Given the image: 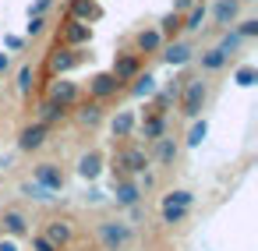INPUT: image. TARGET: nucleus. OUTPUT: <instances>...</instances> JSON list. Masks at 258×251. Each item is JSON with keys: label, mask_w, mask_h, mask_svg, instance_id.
<instances>
[{"label": "nucleus", "mask_w": 258, "mask_h": 251, "mask_svg": "<svg viewBox=\"0 0 258 251\" xmlns=\"http://www.w3.org/2000/svg\"><path fill=\"white\" fill-rule=\"evenodd\" d=\"M205 99H209V85H205L202 78H184V85H180V99H177L180 117H187V120L202 117Z\"/></svg>", "instance_id": "obj_1"}, {"label": "nucleus", "mask_w": 258, "mask_h": 251, "mask_svg": "<svg viewBox=\"0 0 258 251\" xmlns=\"http://www.w3.org/2000/svg\"><path fill=\"white\" fill-rule=\"evenodd\" d=\"M131 237H135V230L124 219H106L96 226V240L103 244V251H124L131 244Z\"/></svg>", "instance_id": "obj_2"}, {"label": "nucleus", "mask_w": 258, "mask_h": 251, "mask_svg": "<svg viewBox=\"0 0 258 251\" xmlns=\"http://www.w3.org/2000/svg\"><path fill=\"white\" fill-rule=\"evenodd\" d=\"M46 99H50V103H57V106H64V110H71V106H78V103H82V85H78V82H71L68 75H60V78H53V82H50Z\"/></svg>", "instance_id": "obj_3"}, {"label": "nucleus", "mask_w": 258, "mask_h": 251, "mask_svg": "<svg viewBox=\"0 0 258 251\" xmlns=\"http://www.w3.org/2000/svg\"><path fill=\"white\" fill-rule=\"evenodd\" d=\"M82 60H85V53H82V50L53 46V50H50V57H46V68H50V75H53V78H60V75H68V71H75Z\"/></svg>", "instance_id": "obj_4"}, {"label": "nucleus", "mask_w": 258, "mask_h": 251, "mask_svg": "<svg viewBox=\"0 0 258 251\" xmlns=\"http://www.w3.org/2000/svg\"><path fill=\"white\" fill-rule=\"evenodd\" d=\"M113 159L127 170V177H138V173H145V170H149V152H145L142 145H120Z\"/></svg>", "instance_id": "obj_5"}, {"label": "nucleus", "mask_w": 258, "mask_h": 251, "mask_svg": "<svg viewBox=\"0 0 258 251\" xmlns=\"http://www.w3.org/2000/svg\"><path fill=\"white\" fill-rule=\"evenodd\" d=\"M89 43H92V25L75 22V18H68V22L60 25V46L82 50V46H89Z\"/></svg>", "instance_id": "obj_6"}, {"label": "nucleus", "mask_w": 258, "mask_h": 251, "mask_svg": "<svg viewBox=\"0 0 258 251\" xmlns=\"http://www.w3.org/2000/svg\"><path fill=\"white\" fill-rule=\"evenodd\" d=\"M110 75H113L120 85H131V82L142 75V57H138V53H113Z\"/></svg>", "instance_id": "obj_7"}, {"label": "nucleus", "mask_w": 258, "mask_h": 251, "mask_svg": "<svg viewBox=\"0 0 258 251\" xmlns=\"http://www.w3.org/2000/svg\"><path fill=\"white\" fill-rule=\"evenodd\" d=\"M46 138H50V128H43L39 120H32V124H25L18 131V152H39L46 145Z\"/></svg>", "instance_id": "obj_8"}, {"label": "nucleus", "mask_w": 258, "mask_h": 251, "mask_svg": "<svg viewBox=\"0 0 258 251\" xmlns=\"http://www.w3.org/2000/svg\"><path fill=\"white\" fill-rule=\"evenodd\" d=\"M124 85L110 75V71H99V75H92L89 78V96H92V103H103V99H110V96H117Z\"/></svg>", "instance_id": "obj_9"}, {"label": "nucleus", "mask_w": 258, "mask_h": 251, "mask_svg": "<svg viewBox=\"0 0 258 251\" xmlns=\"http://www.w3.org/2000/svg\"><path fill=\"white\" fill-rule=\"evenodd\" d=\"M177 156H180V142H177V138H170V135H163L159 142H152L149 163H156V166H173V163H177Z\"/></svg>", "instance_id": "obj_10"}, {"label": "nucleus", "mask_w": 258, "mask_h": 251, "mask_svg": "<svg viewBox=\"0 0 258 251\" xmlns=\"http://www.w3.org/2000/svg\"><path fill=\"white\" fill-rule=\"evenodd\" d=\"M159 57H163L166 68H184V64L195 57V50H191V43H184V39H170V43H163Z\"/></svg>", "instance_id": "obj_11"}, {"label": "nucleus", "mask_w": 258, "mask_h": 251, "mask_svg": "<svg viewBox=\"0 0 258 251\" xmlns=\"http://www.w3.org/2000/svg\"><path fill=\"white\" fill-rule=\"evenodd\" d=\"M32 180L36 184H43L46 191H64V170L57 166V163H39V166H32Z\"/></svg>", "instance_id": "obj_12"}, {"label": "nucleus", "mask_w": 258, "mask_h": 251, "mask_svg": "<svg viewBox=\"0 0 258 251\" xmlns=\"http://www.w3.org/2000/svg\"><path fill=\"white\" fill-rule=\"evenodd\" d=\"M180 85H184V78H173L170 85H159L156 89V96H152V106H156V113H170L173 106H177V99H180Z\"/></svg>", "instance_id": "obj_13"}, {"label": "nucleus", "mask_w": 258, "mask_h": 251, "mask_svg": "<svg viewBox=\"0 0 258 251\" xmlns=\"http://www.w3.org/2000/svg\"><path fill=\"white\" fill-rule=\"evenodd\" d=\"M166 124H170V120H166L163 113H149V117H138V128H135V131L142 135L145 145H152V142H159V138L166 135Z\"/></svg>", "instance_id": "obj_14"}, {"label": "nucleus", "mask_w": 258, "mask_h": 251, "mask_svg": "<svg viewBox=\"0 0 258 251\" xmlns=\"http://www.w3.org/2000/svg\"><path fill=\"white\" fill-rule=\"evenodd\" d=\"M135 128H138V113H135V110H117L113 120H110V135H113V142H127V138L135 135Z\"/></svg>", "instance_id": "obj_15"}, {"label": "nucleus", "mask_w": 258, "mask_h": 251, "mask_svg": "<svg viewBox=\"0 0 258 251\" xmlns=\"http://www.w3.org/2000/svg\"><path fill=\"white\" fill-rule=\"evenodd\" d=\"M0 233L4 237H29L32 230H29V219L18 212V209H4V216H0Z\"/></svg>", "instance_id": "obj_16"}, {"label": "nucleus", "mask_w": 258, "mask_h": 251, "mask_svg": "<svg viewBox=\"0 0 258 251\" xmlns=\"http://www.w3.org/2000/svg\"><path fill=\"white\" fill-rule=\"evenodd\" d=\"M103 166H106V163H103V152H99V149H89V152L78 156V177H82L85 184H92V180L103 173Z\"/></svg>", "instance_id": "obj_17"}, {"label": "nucleus", "mask_w": 258, "mask_h": 251, "mask_svg": "<svg viewBox=\"0 0 258 251\" xmlns=\"http://www.w3.org/2000/svg\"><path fill=\"white\" fill-rule=\"evenodd\" d=\"M240 18V0H216L212 4V22L219 29H233Z\"/></svg>", "instance_id": "obj_18"}, {"label": "nucleus", "mask_w": 258, "mask_h": 251, "mask_svg": "<svg viewBox=\"0 0 258 251\" xmlns=\"http://www.w3.org/2000/svg\"><path fill=\"white\" fill-rule=\"evenodd\" d=\"M43 237H46L57 251H64V247L71 244L75 230H71V223H68V219H50V223H46V230H43Z\"/></svg>", "instance_id": "obj_19"}, {"label": "nucleus", "mask_w": 258, "mask_h": 251, "mask_svg": "<svg viewBox=\"0 0 258 251\" xmlns=\"http://www.w3.org/2000/svg\"><path fill=\"white\" fill-rule=\"evenodd\" d=\"M113 202H117L120 209L138 205V202H142V187H138V180H135V177H131V180H117V184H113Z\"/></svg>", "instance_id": "obj_20"}, {"label": "nucleus", "mask_w": 258, "mask_h": 251, "mask_svg": "<svg viewBox=\"0 0 258 251\" xmlns=\"http://www.w3.org/2000/svg\"><path fill=\"white\" fill-rule=\"evenodd\" d=\"M71 18H75V22H85V25L99 22V18H103L99 0H71Z\"/></svg>", "instance_id": "obj_21"}, {"label": "nucleus", "mask_w": 258, "mask_h": 251, "mask_svg": "<svg viewBox=\"0 0 258 251\" xmlns=\"http://www.w3.org/2000/svg\"><path fill=\"white\" fill-rule=\"evenodd\" d=\"M163 43H166V39L159 36V29H142V32L135 36V46H138L135 53H138V57H142V53H145V57H149V53H159Z\"/></svg>", "instance_id": "obj_22"}, {"label": "nucleus", "mask_w": 258, "mask_h": 251, "mask_svg": "<svg viewBox=\"0 0 258 251\" xmlns=\"http://www.w3.org/2000/svg\"><path fill=\"white\" fill-rule=\"evenodd\" d=\"M64 117H68L64 106H57V103H50V99H39V106H36V120H39L43 128H57Z\"/></svg>", "instance_id": "obj_23"}, {"label": "nucleus", "mask_w": 258, "mask_h": 251, "mask_svg": "<svg viewBox=\"0 0 258 251\" xmlns=\"http://www.w3.org/2000/svg\"><path fill=\"white\" fill-rule=\"evenodd\" d=\"M127 89H131V96H135V99H145V103H149V99L156 96L159 82H156V75H149V71H145V75H138V78H135Z\"/></svg>", "instance_id": "obj_24"}, {"label": "nucleus", "mask_w": 258, "mask_h": 251, "mask_svg": "<svg viewBox=\"0 0 258 251\" xmlns=\"http://www.w3.org/2000/svg\"><path fill=\"white\" fill-rule=\"evenodd\" d=\"M18 191H22V198H29V202H39V205H50V202H57V195H53V191H46V187H43V184H36V180H25Z\"/></svg>", "instance_id": "obj_25"}, {"label": "nucleus", "mask_w": 258, "mask_h": 251, "mask_svg": "<svg viewBox=\"0 0 258 251\" xmlns=\"http://www.w3.org/2000/svg\"><path fill=\"white\" fill-rule=\"evenodd\" d=\"M205 18H209V8H205L202 0H198V4H195L187 15H180V29H187V32H198V29L205 25Z\"/></svg>", "instance_id": "obj_26"}, {"label": "nucleus", "mask_w": 258, "mask_h": 251, "mask_svg": "<svg viewBox=\"0 0 258 251\" xmlns=\"http://www.w3.org/2000/svg\"><path fill=\"white\" fill-rule=\"evenodd\" d=\"M240 46H244V36H240L237 29H223V36H219V46H216V50H219V53L230 60V57H233Z\"/></svg>", "instance_id": "obj_27"}, {"label": "nucleus", "mask_w": 258, "mask_h": 251, "mask_svg": "<svg viewBox=\"0 0 258 251\" xmlns=\"http://www.w3.org/2000/svg\"><path fill=\"white\" fill-rule=\"evenodd\" d=\"M75 120H78L82 128H96V124L103 120V106H99V103H82L78 113H75Z\"/></svg>", "instance_id": "obj_28"}, {"label": "nucleus", "mask_w": 258, "mask_h": 251, "mask_svg": "<svg viewBox=\"0 0 258 251\" xmlns=\"http://www.w3.org/2000/svg\"><path fill=\"white\" fill-rule=\"evenodd\" d=\"M205 138H209V120H205V117H195V120H191V128H187L184 145H187V149H198Z\"/></svg>", "instance_id": "obj_29"}, {"label": "nucleus", "mask_w": 258, "mask_h": 251, "mask_svg": "<svg viewBox=\"0 0 258 251\" xmlns=\"http://www.w3.org/2000/svg\"><path fill=\"white\" fill-rule=\"evenodd\" d=\"M156 29H159V36H163L166 43H170V39H177V36H180V15H177V11H166V15L159 18V25H156Z\"/></svg>", "instance_id": "obj_30"}, {"label": "nucleus", "mask_w": 258, "mask_h": 251, "mask_svg": "<svg viewBox=\"0 0 258 251\" xmlns=\"http://www.w3.org/2000/svg\"><path fill=\"white\" fill-rule=\"evenodd\" d=\"M198 68H202V71H223V68H226V57H223L216 46H212V50H202V53H198Z\"/></svg>", "instance_id": "obj_31"}, {"label": "nucleus", "mask_w": 258, "mask_h": 251, "mask_svg": "<svg viewBox=\"0 0 258 251\" xmlns=\"http://www.w3.org/2000/svg\"><path fill=\"white\" fill-rule=\"evenodd\" d=\"M32 85H36V68L22 64L18 68V96H32Z\"/></svg>", "instance_id": "obj_32"}, {"label": "nucleus", "mask_w": 258, "mask_h": 251, "mask_svg": "<svg viewBox=\"0 0 258 251\" xmlns=\"http://www.w3.org/2000/svg\"><path fill=\"white\" fill-rule=\"evenodd\" d=\"M163 205H180V209H191V205H195V195H191V191H184V187H173V191H166V195H163Z\"/></svg>", "instance_id": "obj_33"}, {"label": "nucleus", "mask_w": 258, "mask_h": 251, "mask_svg": "<svg viewBox=\"0 0 258 251\" xmlns=\"http://www.w3.org/2000/svg\"><path fill=\"white\" fill-rule=\"evenodd\" d=\"M233 82H237L240 89H251V85L258 82V68H254V64H240V68L233 71Z\"/></svg>", "instance_id": "obj_34"}, {"label": "nucleus", "mask_w": 258, "mask_h": 251, "mask_svg": "<svg viewBox=\"0 0 258 251\" xmlns=\"http://www.w3.org/2000/svg\"><path fill=\"white\" fill-rule=\"evenodd\" d=\"M187 212H191V209H180V205H163V223H166V226H177V223H184V219H187Z\"/></svg>", "instance_id": "obj_35"}, {"label": "nucleus", "mask_w": 258, "mask_h": 251, "mask_svg": "<svg viewBox=\"0 0 258 251\" xmlns=\"http://www.w3.org/2000/svg\"><path fill=\"white\" fill-rule=\"evenodd\" d=\"M43 32H46V15H29L25 36H29V39H36V36H43Z\"/></svg>", "instance_id": "obj_36"}, {"label": "nucleus", "mask_w": 258, "mask_h": 251, "mask_svg": "<svg viewBox=\"0 0 258 251\" xmlns=\"http://www.w3.org/2000/svg\"><path fill=\"white\" fill-rule=\"evenodd\" d=\"M82 198H85V205H103V202H106V191H103V187H96V184H89Z\"/></svg>", "instance_id": "obj_37"}, {"label": "nucleus", "mask_w": 258, "mask_h": 251, "mask_svg": "<svg viewBox=\"0 0 258 251\" xmlns=\"http://www.w3.org/2000/svg\"><path fill=\"white\" fill-rule=\"evenodd\" d=\"M237 32H240L244 39H254V36H258V18H244V22H237Z\"/></svg>", "instance_id": "obj_38"}, {"label": "nucleus", "mask_w": 258, "mask_h": 251, "mask_svg": "<svg viewBox=\"0 0 258 251\" xmlns=\"http://www.w3.org/2000/svg\"><path fill=\"white\" fill-rule=\"evenodd\" d=\"M32 251H57V247H53L43 233H32Z\"/></svg>", "instance_id": "obj_39"}, {"label": "nucleus", "mask_w": 258, "mask_h": 251, "mask_svg": "<svg viewBox=\"0 0 258 251\" xmlns=\"http://www.w3.org/2000/svg\"><path fill=\"white\" fill-rule=\"evenodd\" d=\"M4 46H8L11 53H18V50L25 46V39H22V36H4Z\"/></svg>", "instance_id": "obj_40"}, {"label": "nucleus", "mask_w": 258, "mask_h": 251, "mask_svg": "<svg viewBox=\"0 0 258 251\" xmlns=\"http://www.w3.org/2000/svg\"><path fill=\"white\" fill-rule=\"evenodd\" d=\"M50 4H53V0H36V4H29V15H46Z\"/></svg>", "instance_id": "obj_41"}, {"label": "nucleus", "mask_w": 258, "mask_h": 251, "mask_svg": "<svg viewBox=\"0 0 258 251\" xmlns=\"http://www.w3.org/2000/svg\"><path fill=\"white\" fill-rule=\"evenodd\" d=\"M195 4H198V0H173V11H177V15H187Z\"/></svg>", "instance_id": "obj_42"}, {"label": "nucleus", "mask_w": 258, "mask_h": 251, "mask_svg": "<svg viewBox=\"0 0 258 251\" xmlns=\"http://www.w3.org/2000/svg\"><path fill=\"white\" fill-rule=\"evenodd\" d=\"M0 251H22V247H18L15 237H4V233H0Z\"/></svg>", "instance_id": "obj_43"}, {"label": "nucleus", "mask_w": 258, "mask_h": 251, "mask_svg": "<svg viewBox=\"0 0 258 251\" xmlns=\"http://www.w3.org/2000/svg\"><path fill=\"white\" fill-rule=\"evenodd\" d=\"M8 71H11V53L0 50V75H8Z\"/></svg>", "instance_id": "obj_44"}, {"label": "nucleus", "mask_w": 258, "mask_h": 251, "mask_svg": "<svg viewBox=\"0 0 258 251\" xmlns=\"http://www.w3.org/2000/svg\"><path fill=\"white\" fill-rule=\"evenodd\" d=\"M11 163H15V156H11V152H8V156H0V170H8Z\"/></svg>", "instance_id": "obj_45"}, {"label": "nucleus", "mask_w": 258, "mask_h": 251, "mask_svg": "<svg viewBox=\"0 0 258 251\" xmlns=\"http://www.w3.org/2000/svg\"><path fill=\"white\" fill-rule=\"evenodd\" d=\"M240 4H254V0H240Z\"/></svg>", "instance_id": "obj_46"}]
</instances>
